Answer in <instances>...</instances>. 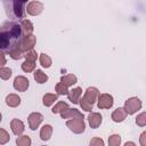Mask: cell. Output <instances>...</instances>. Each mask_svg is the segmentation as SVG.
<instances>
[{
	"mask_svg": "<svg viewBox=\"0 0 146 146\" xmlns=\"http://www.w3.org/2000/svg\"><path fill=\"white\" fill-rule=\"evenodd\" d=\"M23 40L22 25L15 22H7L2 25L0 32V47L2 51L13 52L17 50Z\"/></svg>",
	"mask_w": 146,
	"mask_h": 146,
	"instance_id": "6da1fadb",
	"label": "cell"
},
{
	"mask_svg": "<svg viewBox=\"0 0 146 146\" xmlns=\"http://www.w3.org/2000/svg\"><path fill=\"white\" fill-rule=\"evenodd\" d=\"M141 103L138 98H131L125 102V110L128 114H133L138 108H140Z\"/></svg>",
	"mask_w": 146,
	"mask_h": 146,
	"instance_id": "7a4b0ae2",
	"label": "cell"
},
{
	"mask_svg": "<svg viewBox=\"0 0 146 146\" xmlns=\"http://www.w3.org/2000/svg\"><path fill=\"white\" fill-rule=\"evenodd\" d=\"M14 87H15V89H17V90H19V91H24V90H26V88L29 87V81H27L25 78H23V76H17V78L15 79Z\"/></svg>",
	"mask_w": 146,
	"mask_h": 146,
	"instance_id": "3957f363",
	"label": "cell"
},
{
	"mask_svg": "<svg viewBox=\"0 0 146 146\" xmlns=\"http://www.w3.org/2000/svg\"><path fill=\"white\" fill-rule=\"evenodd\" d=\"M113 105V98L112 96L108 95H102L99 98V103H98V107L99 108H108Z\"/></svg>",
	"mask_w": 146,
	"mask_h": 146,
	"instance_id": "277c9868",
	"label": "cell"
},
{
	"mask_svg": "<svg viewBox=\"0 0 146 146\" xmlns=\"http://www.w3.org/2000/svg\"><path fill=\"white\" fill-rule=\"evenodd\" d=\"M41 121H42V115L39 114V113H33V114H31L30 117H29L30 127H31V129H33V130L39 125V123H40Z\"/></svg>",
	"mask_w": 146,
	"mask_h": 146,
	"instance_id": "5b68a950",
	"label": "cell"
},
{
	"mask_svg": "<svg viewBox=\"0 0 146 146\" xmlns=\"http://www.w3.org/2000/svg\"><path fill=\"white\" fill-rule=\"evenodd\" d=\"M41 10H42V5L40 2H35L34 1V2H31L27 6V11L31 15H36V14L41 13Z\"/></svg>",
	"mask_w": 146,
	"mask_h": 146,
	"instance_id": "8992f818",
	"label": "cell"
},
{
	"mask_svg": "<svg viewBox=\"0 0 146 146\" xmlns=\"http://www.w3.org/2000/svg\"><path fill=\"white\" fill-rule=\"evenodd\" d=\"M102 122V116L97 113H92L89 115V123L92 128H97L99 125V123Z\"/></svg>",
	"mask_w": 146,
	"mask_h": 146,
	"instance_id": "52a82bcc",
	"label": "cell"
},
{
	"mask_svg": "<svg viewBox=\"0 0 146 146\" xmlns=\"http://www.w3.org/2000/svg\"><path fill=\"white\" fill-rule=\"evenodd\" d=\"M14 6V11H15V16L16 17H22L23 16V6L26 2H18V1H14L11 2Z\"/></svg>",
	"mask_w": 146,
	"mask_h": 146,
	"instance_id": "ba28073f",
	"label": "cell"
},
{
	"mask_svg": "<svg viewBox=\"0 0 146 146\" xmlns=\"http://www.w3.org/2000/svg\"><path fill=\"white\" fill-rule=\"evenodd\" d=\"M11 128H13L14 133H16V135L22 133L23 130H24V125H23V123H22L21 121H18V120H14V121L11 122Z\"/></svg>",
	"mask_w": 146,
	"mask_h": 146,
	"instance_id": "9c48e42d",
	"label": "cell"
},
{
	"mask_svg": "<svg viewBox=\"0 0 146 146\" xmlns=\"http://www.w3.org/2000/svg\"><path fill=\"white\" fill-rule=\"evenodd\" d=\"M81 88H75V89H73V90H71V92L68 94V98H70V100L71 102H73L74 104H76L78 103V100H79V96L81 95Z\"/></svg>",
	"mask_w": 146,
	"mask_h": 146,
	"instance_id": "30bf717a",
	"label": "cell"
},
{
	"mask_svg": "<svg viewBox=\"0 0 146 146\" xmlns=\"http://www.w3.org/2000/svg\"><path fill=\"white\" fill-rule=\"evenodd\" d=\"M123 110H124V108H117V110L113 113L112 117H113L114 121L119 122V121H123V120H124V117H125V112H124Z\"/></svg>",
	"mask_w": 146,
	"mask_h": 146,
	"instance_id": "8fae6325",
	"label": "cell"
},
{
	"mask_svg": "<svg viewBox=\"0 0 146 146\" xmlns=\"http://www.w3.org/2000/svg\"><path fill=\"white\" fill-rule=\"evenodd\" d=\"M97 94H98L97 89H95V88H94V91H92V94H91V88H89V89L87 90V94H86L84 99H86L89 104H91V105H92V103L95 102V96H96Z\"/></svg>",
	"mask_w": 146,
	"mask_h": 146,
	"instance_id": "7c38bea8",
	"label": "cell"
},
{
	"mask_svg": "<svg viewBox=\"0 0 146 146\" xmlns=\"http://www.w3.org/2000/svg\"><path fill=\"white\" fill-rule=\"evenodd\" d=\"M34 78H35V80H36L39 83H43V82H46L47 79H48V76H47L46 74H43V72L40 71V70H36V71L34 72Z\"/></svg>",
	"mask_w": 146,
	"mask_h": 146,
	"instance_id": "4fadbf2b",
	"label": "cell"
},
{
	"mask_svg": "<svg viewBox=\"0 0 146 146\" xmlns=\"http://www.w3.org/2000/svg\"><path fill=\"white\" fill-rule=\"evenodd\" d=\"M50 135H51V127L50 125H44L41 130V139L47 140V139H49Z\"/></svg>",
	"mask_w": 146,
	"mask_h": 146,
	"instance_id": "5bb4252c",
	"label": "cell"
},
{
	"mask_svg": "<svg viewBox=\"0 0 146 146\" xmlns=\"http://www.w3.org/2000/svg\"><path fill=\"white\" fill-rule=\"evenodd\" d=\"M19 102H21V99L16 95H10V96L7 97V103L10 106H17L19 104Z\"/></svg>",
	"mask_w": 146,
	"mask_h": 146,
	"instance_id": "9a60e30c",
	"label": "cell"
},
{
	"mask_svg": "<svg viewBox=\"0 0 146 146\" xmlns=\"http://www.w3.org/2000/svg\"><path fill=\"white\" fill-rule=\"evenodd\" d=\"M62 82L65 83V86H71L74 84L76 82V78L74 75H67V76H63L62 78Z\"/></svg>",
	"mask_w": 146,
	"mask_h": 146,
	"instance_id": "2e32d148",
	"label": "cell"
},
{
	"mask_svg": "<svg viewBox=\"0 0 146 146\" xmlns=\"http://www.w3.org/2000/svg\"><path fill=\"white\" fill-rule=\"evenodd\" d=\"M16 143H17L18 146H30L31 140H30V138H29L27 136H23V137H21V138H17Z\"/></svg>",
	"mask_w": 146,
	"mask_h": 146,
	"instance_id": "e0dca14e",
	"label": "cell"
},
{
	"mask_svg": "<svg viewBox=\"0 0 146 146\" xmlns=\"http://www.w3.org/2000/svg\"><path fill=\"white\" fill-rule=\"evenodd\" d=\"M57 99V96L56 95H46L44 97H43V104L46 105V106H49L54 100H56Z\"/></svg>",
	"mask_w": 146,
	"mask_h": 146,
	"instance_id": "ac0fdd59",
	"label": "cell"
},
{
	"mask_svg": "<svg viewBox=\"0 0 146 146\" xmlns=\"http://www.w3.org/2000/svg\"><path fill=\"white\" fill-rule=\"evenodd\" d=\"M120 141H121V139H120V136H117V135H113V136H111L110 139H108L110 146H119Z\"/></svg>",
	"mask_w": 146,
	"mask_h": 146,
	"instance_id": "d6986e66",
	"label": "cell"
},
{
	"mask_svg": "<svg viewBox=\"0 0 146 146\" xmlns=\"http://www.w3.org/2000/svg\"><path fill=\"white\" fill-rule=\"evenodd\" d=\"M40 62H41L42 66H44V67H49V66H50V64H51V60H50V58H49L47 55H44V54H41V57H40Z\"/></svg>",
	"mask_w": 146,
	"mask_h": 146,
	"instance_id": "ffe728a7",
	"label": "cell"
},
{
	"mask_svg": "<svg viewBox=\"0 0 146 146\" xmlns=\"http://www.w3.org/2000/svg\"><path fill=\"white\" fill-rule=\"evenodd\" d=\"M22 26H24L23 27V30H24V32H27V33H31L32 31H33V26H32V24H31V22L30 21H23L22 22Z\"/></svg>",
	"mask_w": 146,
	"mask_h": 146,
	"instance_id": "44dd1931",
	"label": "cell"
},
{
	"mask_svg": "<svg viewBox=\"0 0 146 146\" xmlns=\"http://www.w3.org/2000/svg\"><path fill=\"white\" fill-rule=\"evenodd\" d=\"M56 90L58 91V94H62V95H68V91H67V88H66V86L64 84V83H59V84H57V87H56Z\"/></svg>",
	"mask_w": 146,
	"mask_h": 146,
	"instance_id": "7402d4cb",
	"label": "cell"
},
{
	"mask_svg": "<svg viewBox=\"0 0 146 146\" xmlns=\"http://www.w3.org/2000/svg\"><path fill=\"white\" fill-rule=\"evenodd\" d=\"M136 122H137V124H139V125H145V124H146V113L140 114V115L136 119Z\"/></svg>",
	"mask_w": 146,
	"mask_h": 146,
	"instance_id": "603a6c76",
	"label": "cell"
},
{
	"mask_svg": "<svg viewBox=\"0 0 146 146\" xmlns=\"http://www.w3.org/2000/svg\"><path fill=\"white\" fill-rule=\"evenodd\" d=\"M33 67H34V64L33 63H30L29 60H26L23 65H22V68L25 71V72H29V71H32L33 70Z\"/></svg>",
	"mask_w": 146,
	"mask_h": 146,
	"instance_id": "cb8c5ba5",
	"label": "cell"
},
{
	"mask_svg": "<svg viewBox=\"0 0 146 146\" xmlns=\"http://www.w3.org/2000/svg\"><path fill=\"white\" fill-rule=\"evenodd\" d=\"M10 74H11V71L9 70V68H1V78L2 79H7L8 76H10Z\"/></svg>",
	"mask_w": 146,
	"mask_h": 146,
	"instance_id": "d4e9b609",
	"label": "cell"
},
{
	"mask_svg": "<svg viewBox=\"0 0 146 146\" xmlns=\"http://www.w3.org/2000/svg\"><path fill=\"white\" fill-rule=\"evenodd\" d=\"M81 106H82V108L83 110H86V111H91V104H87V100L83 98V99H81Z\"/></svg>",
	"mask_w": 146,
	"mask_h": 146,
	"instance_id": "484cf974",
	"label": "cell"
},
{
	"mask_svg": "<svg viewBox=\"0 0 146 146\" xmlns=\"http://www.w3.org/2000/svg\"><path fill=\"white\" fill-rule=\"evenodd\" d=\"M25 56H26L27 60H29V59H32V62H34V60H35V58H36V54H35L34 51H31L29 55H25Z\"/></svg>",
	"mask_w": 146,
	"mask_h": 146,
	"instance_id": "4316f807",
	"label": "cell"
},
{
	"mask_svg": "<svg viewBox=\"0 0 146 146\" xmlns=\"http://www.w3.org/2000/svg\"><path fill=\"white\" fill-rule=\"evenodd\" d=\"M124 146H135V144H133V143H131V141H130V143H127V144H125V145H124Z\"/></svg>",
	"mask_w": 146,
	"mask_h": 146,
	"instance_id": "83f0119b",
	"label": "cell"
}]
</instances>
